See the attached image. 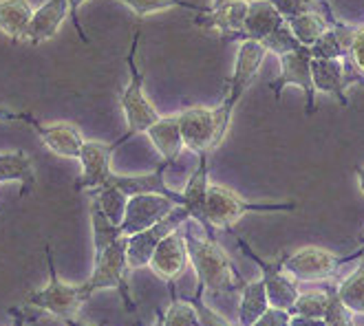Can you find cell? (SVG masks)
Here are the masks:
<instances>
[{
	"mask_svg": "<svg viewBox=\"0 0 364 326\" xmlns=\"http://www.w3.org/2000/svg\"><path fill=\"white\" fill-rule=\"evenodd\" d=\"M183 238H186V249H188V260L197 271L199 291H208L210 295H225L241 291L245 280L234 267L225 249L217 243L214 236H195L190 232L188 223L183 225Z\"/></svg>",
	"mask_w": 364,
	"mask_h": 326,
	"instance_id": "obj_1",
	"label": "cell"
},
{
	"mask_svg": "<svg viewBox=\"0 0 364 326\" xmlns=\"http://www.w3.org/2000/svg\"><path fill=\"white\" fill-rule=\"evenodd\" d=\"M265 58H267V49L261 45V42H256V40L239 42L237 62H234L232 77L228 80L225 95H223L221 104L214 108V111H217L221 139H225L228 130H230V124H232L234 108L239 106V102L243 99V95L247 93V89L252 86V82L256 80V75H259Z\"/></svg>",
	"mask_w": 364,
	"mask_h": 326,
	"instance_id": "obj_2",
	"label": "cell"
},
{
	"mask_svg": "<svg viewBox=\"0 0 364 326\" xmlns=\"http://www.w3.org/2000/svg\"><path fill=\"white\" fill-rule=\"evenodd\" d=\"M294 210H296V203H291V201L254 203V201H245L243 197H239L237 192L225 185L210 183L205 207H203L205 234L214 236V229H232V225L239 223L250 212H294Z\"/></svg>",
	"mask_w": 364,
	"mask_h": 326,
	"instance_id": "obj_3",
	"label": "cell"
},
{
	"mask_svg": "<svg viewBox=\"0 0 364 326\" xmlns=\"http://www.w3.org/2000/svg\"><path fill=\"white\" fill-rule=\"evenodd\" d=\"M139 38L141 33L135 31L133 42H131V51H128V71H131V82L122 91L119 95V104H122V111L126 115V135L119 137L115 141V148L122 146L124 141H128L131 137L146 133L148 126H153L161 115L157 113V108L153 106V102L148 99L146 91H144V73L137 67V49H139Z\"/></svg>",
	"mask_w": 364,
	"mask_h": 326,
	"instance_id": "obj_4",
	"label": "cell"
},
{
	"mask_svg": "<svg viewBox=\"0 0 364 326\" xmlns=\"http://www.w3.org/2000/svg\"><path fill=\"white\" fill-rule=\"evenodd\" d=\"M126 236H119L115 243H111L104 251L95 256V265L91 278L80 285V293L84 300H89L95 291L102 289H117L122 293V300L126 304L128 313H135V302L131 298V289H128L126 280Z\"/></svg>",
	"mask_w": 364,
	"mask_h": 326,
	"instance_id": "obj_5",
	"label": "cell"
},
{
	"mask_svg": "<svg viewBox=\"0 0 364 326\" xmlns=\"http://www.w3.org/2000/svg\"><path fill=\"white\" fill-rule=\"evenodd\" d=\"M45 254H47V267H49V282L42 289L29 291L25 295V307L47 311V313L62 317V320H73L87 300L82 298L80 287H71V285H67V282L60 280L55 265H53L51 245L45 247Z\"/></svg>",
	"mask_w": 364,
	"mask_h": 326,
	"instance_id": "obj_6",
	"label": "cell"
},
{
	"mask_svg": "<svg viewBox=\"0 0 364 326\" xmlns=\"http://www.w3.org/2000/svg\"><path fill=\"white\" fill-rule=\"evenodd\" d=\"M349 260V256H338L325 247L309 245L291 254H283L278 258V263H281V269L296 282H318L336 276L338 269Z\"/></svg>",
	"mask_w": 364,
	"mask_h": 326,
	"instance_id": "obj_7",
	"label": "cell"
},
{
	"mask_svg": "<svg viewBox=\"0 0 364 326\" xmlns=\"http://www.w3.org/2000/svg\"><path fill=\"white\" fill-rule=\"evenodd\" d=\"M192 221L190 212L183 205H177L170 214H166L161 221L151 225L148 229H141L133 236H126V265L128 271H135L141 267H148L153 258L155 247L159 245L161 238H166L170 232L183 227V223Z\"/></svg>",
	"mask_w": 364,
	"mask_h": 326,
	"instance_id": "obj_8",
	"label": "cell"
},
{
	"mask_svg": "<svg viewBox=\"0 0 364 326\" xmlns=\"http://www.w3.org/2000/svg\"><path fill=\"white\" fill-rule=\"evenodd\" d=\"M179 130L183 148H188L195 155H203V152H214L221 146V135H219V121H217V111L210 106H190L177 115Z\"/></svg>",
	"mask_w": 364,
	"mask_h": 326,
	"instance_id": "obj_9",
	"label": "cell"
},
{
	"mask_svg": "<svg viewBox=\"0 0 364 326\" xmlns=\"http://www.w3.org/2000/svg\"><path fill=\"white\" fill-rule=\"evenodd\" d=\"M278 62H281V75L276 77V82L269 84L274 99L281 102L283 91L287 86H298V89L305 93V113L314 115L316 113V86L311 80V55L307 47H301L291 53L281 55Z\"/></svg>",
	"mask_w": 364,
	"mask_h": 326,
	"instance_id": "obj_10",
	"label": "cell"
},
{
	"mask_svg": "<svg viewBox=\"0 0 364 326\" xmlns=\"http://www.w3.org/2000/svg\"><path fill=\"white\" fill-rule=\"evenodd\" d=\"M237 245L239 249L252 260V263L261 269V280L265 285V291H267V300H269V307L274 309H283V311H289L291 304L296 302L298 298V287L296 282L281 269V263L278 260H274V263H269V260L261 258L259 254H256L241 236H237Z\"/></svg>",
	"mask_w": 364,
	"mask_h": 326,
	"instance_id": "obj_11",
	"label": "cell"
},
{
	"mask_svg": "<svg viewBox=\"0 0 364 326\" xmlns=\"http://www.w3.org/2000/svg\"><path fill=\"white\" fill-rule=\"evenodd\" d=\"M311 80L316 93H327L336 97L342 106H349V86L355 82H364V75L353 67L349 58L311 60Z\"/></svg>",
	"mask_w": 364,
	"mask_h": 326,
	"instance_id": "obj_12",
	"label": "cell"
},
{
	"mask_svg": "<svg viewBox=\"0 0 364 326\" xmlns=\"http://www.w3.org/2000/svg\"><path fill=\"white\" fill-rule=\"evenodd\" d=\"M175 207L177 203L170 197H164V194H135V197H128L119 232L122 236H133L141 229H148Z\"/></svg>",
	"mask_w": 364,
	"mask_h": 326,
	"instance_id": "obj_13",
	"label": "cell"
},
{
	"mask_svg": "<svg viewBox=\"0 0 364 326\" xmlns=\"http://www.w3.org/2000/svg\"><path fill=\"white\" fill-rule=\"evenodd\" d=\"M115 152V143H104V141H84L82 152H80V165L82 172L75 181V190L84 192V190H100L106 185V181L111 179L113 168H111V159Z\"/></svg>",
	"mask_w": 364,
	"mask_h": 326,
	"instance_id": "obj_14",
	"label": "cell"
},
{
	"mask_svg": "<svg viewBox=\"0 0 364 326\" xmlns=\"http://www.w3.org/2000/svg\"><path fill=\"white\" fill-rule=\"evenodd\" d=\"M25 124H29L36 130L42 143H45L53 155L64 157V159H80L82 146L87 139L82 137V130L75 124H71V121L42 124L31 113L25 115Z\"/></svg>",
	"mask_w": 364,
	"mask_h": 326,
	"instance_id": "obj_15",
	"label": "cell"
},
{
	"mask_svg": "<svg viewBox=\"0 0 364 326\" xmlns=\"http://www.w3.org/2000/svg\"><path fill=\"white\" fill-rule=\"evenodd\" d=\"M188 263L190 260H188V249H186V238L179 227L175 232H170L166 238H161L159 245L153 251L148 267L153 269L155 276L166 280L170 287V285H175V280L186 271Z\"/></svg>",
	"mask_w": 364,
	"mask_h": 326,
	"instance_id": "obj_16",
	"label": "cell"
},
{
	"mask_svg": "<svg viewBox=\"0 0 364 326\" xmlns=\"http://www.w3.org/2000/svg\"><path fill=\"white\" fill-rule=\"evenodd\" d=\"M283 23H285V18L281 16V11L272 5V0H250L243 29L239 33L230 36L225 42H245V40L263 42L269 33H274Z\"/></svg>",
	"mask_w": 364,
	"mask_h": 326,
	"instance_id": "obj_17",
	"label": "cell"
},
{
	"mask_svg": "<svg viewBox=\"0 0 364 326\" xmlns=\"http://www.w3.org/2000/svg\"><path fill=\"white\" fill-rule=\"evenodd\" d=\"M170 165L166 161L159 163V168H155L153 172H146V175H111V179L106 181V185H115L119 188L126 197H135V194H164V197H170L177 205H183V197L181 192L170 190L164 175Z\"/></svg>",
	"mask_w": 364,
	"mask_h": 326,
	"instance_id": "obj_18",
	"label": "cell"
},
{
	"mask_svg": "<svg viewBox=\"0 0 364 326\" xmlns=\"http://www.w3.org/2000/svg\"><path fill=\"white\" fill-rule=\"evenodd\" d=\"M67 16H69V0H45L31 16L25 42H29L31 47L49 42L60 31Z\"/></svg>",
	"mask_w": 364,
	"mask_h": 326,
	"instance_id": "obj_19",
	"label": "cell"
},
{
	"mask_svg": "<svg viewBox=\"0 0 364 326\" xmlns=\"http://www.w3.org/2000/svg\"><path fill=\"white\" fill-rule=\"evenodd\" d=\"M247 7H250V0H232V3H225L221 7H214V9L208 7V11L197 13L195 25H199L201 29L219 31L221 40L225 42L230 36L239 33L243 29Z\"/></svg>",
	"mask_w": 364,
	"mask_h": 326,
	"instance_id": "obj_20",
	"label": "cell"
},
{
	"mask_svg": "<svg viewBox=\"0 0 364 326\" xmlns=\"http://www.w3.org/2000/svg\"><path fill=\"white\" fill-rule=\"evenodd\" d=\"M199 157V165L195 168V172L190 175L181 197H183V207L190 212V219L197 221L203 232H205V216H203V207H205V197H208V188H210V165H208V152Z\"/></svg>",
	"mask_w": 364,
	"mask_h": 326,
	"instance_id": "obj_21",
	"label": "cell"
},
{
	"mask_svg": "<svg viewBox=\"0 0 364 326\" xmlns=\"http://www.w3.org/2000/svg\"><path fill=\"white\" fill-rule=\"evenodd\" d=\"M148 139L157 148V152L161 155V159L173 165L183 150V139H181V130H179V121L177 115L173 117H159L153 126H148L146 130Z\"/></svg>",
	"mask_w": 364,
	"mask_h": 326,
	"instance_id": "obj_22",
	"label": "cell"
},
{
	"mask_svg": "<svg viewBox=\"0 0 364 326\" xmlns=\"http://www.w3.org/2000/svg\"><path fill=\"white\" fill-rule=\"evenodd\" d=\"M18 181L23 185L20 197H27L36 185V168L25 150L0 152V183Z\"/></svg>",
	"mask_w": 364,
	"mask_h": 326,
	"instance_id": "obj_23",
	"label": "cell"
},
{
	"mask_svg": "<svg viewBox=\"0 0 364 326\" xmlns=\"http://www.w3.org/2000/svg\"><path fill=\"white\" fill-rule=\"evenodd\" d=\"M33 11L29 0H0V31L14 42H25Z\"/></svg>",
	"mask_w": 364,
	"mask_h": 326,
	"instance_id": "obj_24",
	"label": "cell"
},
{
	"mask_svg": "<svg viewBox=\"0 0 364 326\" xmlns=\"http://www.w3.org/2000/svg\"><path fill=\"white\" fill-rule=\"evenodd\" d=\"M267 309H269V300H267L263 280L259 278V280L245 282L241 287V302H239V313H237L239 326H252Z\"/></svg>",
	"mask_w": 364,
	"mask_h": 326,
	"instance_id": "obj_25",
	"label": "cell"
},
{
	"mask_svg": "<svg viewBox=\"0 0 364 326\" xmlns=\"http://www.w3.org/2000/svg\"><path fill=\"white\" fill-rule=\"evenodd\" d=\"M285 23L289 25L294 38L301 42L303 47H309L336 23V20H331L325 11H305V13L287 18Z\"/></svg>",
	"mask_w": 364,
	"mask_h": 326,
	"instance_id": "obj_26",
	"label": "cell"
},
{
	"mask_svg": "<svg viewBox=\"0 0 364 326\" xmlns=\"http://www.w3.org/2000/svg\"><path fill=\"white\" fill-rule=\"evenodd\" d=\"M338 298L347 304L353 315H364V256L362 263L336 287Z\"/></svg>",
	"mask_w": 364,
	"mask_h": 326,
	"instance_id": "obj_27",
	"label": "cell"
},
{
	"mask_svg": "<svg viewBox=\"0 0 364 326\" xmlns=\"http://www.w3.org/2000/svg\"><path fill=\"white\" fill-rule=\"evenodd\" d=\"M93 199L100 205V210L104 212V216L109 219L113 225H122L124 214H126V203L128 197L115 185H104L100 190H93Z\"/></svg>",
	"mask_w": 364,
	"mask_h": 326,
	"instance_id": "obj_28",
	"label": "cell"
},
{
	"mask_svg": "<svg viewBox=\"0 0 364 326\" xmlns=\"http://www.w3.org/2000/svg\"><path fill=\"white\" fill-rule=\"evenodd\" d=\"M170 307L166 309L164 315H159L161 326H199V315L197 309L192 307V302L188 298H177L175 285H170Z\"/></svg>",
	"mask_w": 364,
	"mask_h": 326,
	"instance_id": "obj_29",
	"label": "cell"
},
{
	"mask_svg": "<svg viewBox=\"0 0 364 326\" xmlns=\"http://www.w3.org/2000/svg\"><path fill=\"white\" fill-rule=\"evenodd\" d=\"M91 227H93V245H95V256L100 251H104L111 243H115L122 236L119 225H113L109 219L104 216V212L100 210V205L95 203V199L91 201Z\"/></svg>",
	"mask_w": 364,
	"mask_h": 326,
	"instance_id": "obj_30",
	"label": "cell"
},
{
	"mask_svg": "<svg viewBox=\"0 0 364 326\" xmlns=\"http://www.w3.org/2000/svg\"><path fill=\"white\" fill-rule=\"evenodd\" d=\"M122 3L131 9L137 18H146V16H153L166 9H173V7H183V9H192L197 13L208 11V7H199V5H192L188 0H122Z\"/></svg>",
	"mask_w": 364,
	"mask_h": 326,
	"instance_id": "obj_31",
	"label": "cell"
},
{
	"mask_svg": "<svg viewBox=\"0 0 364 326\" xmlns=\"http://www.w3.org/2000/svg\"><path fill=\"white\" fill-rule=\"evenodd\" d=\"M325 309H327V291H307V293H298L289 313L307 315V317H323Z\"/></svg>",
	"mask_w": 364,
	"mask_h": 326,
	"instance_id": "obj_32",
	"label": "cell"
},
{
	"mask_svg": "<svg viewBox=\"0 0 364 326\" xmlns=\"http://www.w3.org/2000/svg\"><path fill=\"white\" fill-rule=\"evenodd\" d=\"M261 45L267 49V53H274L276 58H281V55H285V53H291V51H296V49H301V47H303L301 42H298V40L294 38V33H291V29H289L287 23H283L274 33H269V36L261 42Z\"/></svg>",
	"mask_w": 364,
	"mask_h": 326,
	"instance_id": "obj_33",
	"label": "cell"
},
{
	"mask_svg": "<svg viewBox=\"0 0 364 326\" xmlns=\"http://www.w3.org/2000/svg\"><path fill=\"white\" fill-rule=\"evenodd\" d=\"M327 326H351L353 324V313L342 302L336 293V289H327V309L323 315Z\"/></svg>",
	"mask_w": 364,
	"mask_h": 326,
	"instance_id": "obj_34",
	"label": "cell"
},
{
	"mask_svg": "<svg viewBox=\"0 0 364 326\" xmlns=\"http://www.w3.org/2000/svg\"><path fill=\"white\" fill-rule=\"evenodd\" d=\"M203 291H199L197 289V293L192 295V298H188L190 302H192V307L197 309V315H199V326H232L228 320H223L217 311L214 309H210L208 304L203 302Z\"/></svg>",
	"mask_w": 364,
	"mask_h": 326,
	"instance_id": "obj_35",
	"label": "cell"
},
{
	"mask_svg": "<svg viewBox=\"0 0 364 326\" xmlns=\"http://www.w3.org/2000/svg\"><path fill=\"white\" fill-rule=\"evenodd\" d=\"M347 58L351 60L353 67L364 75V27H358L349 40V51Z\"/></svg>",
	"mask_w": 364,
	"mask_h": 326,
	"instance_id": "obj_36",
	"label": "cell"
},
{
	"mask_svg": "<svg viewBox=\"0 0 364 326\" xmlns=\"http://www.w3.org/2000/svg\"><path fill=\"white\" fill-rule=\"evenodd\" d=\"M287 324H289V311L269 307L252 326H287Z\"/></svg>",
	"mask_w": 364,
	"mask_h": 326,
	"instance_id": "obj_37",
	"label": "cell"
},
{
	"mask_svg": "<svg viewBox=\"0 0 364 326\" xmlns=\"http://www.w3.org/2000/svg\"><path fill=\"white\" fill-rule=\"evenodd\" d=\"M84 3H89V0H69V16H71V23H73V27L77 29L82 42H87V45H91V38L87 36V31L82 29V23H80V7H82Z\"/></svg>",
	"mask_w": 364,
	"mask_h": 326,
	"instance_id": "obj_38",
	"label": "cell"
},
{
	"mask_svg": "<svg viewBox=\"0 0 364 326\" xmlns=\"http://www.w3.org/2000/svg\"><path fill=\"white\" fill-rule=\"evenodd\" d=\"M287 326H327L323 317H307V315H291Z\"/></svg>",
	"mask_w": 364,
	"mask_h": 326,
	"instance_id": "obj_39",
	"label": "cell"
},
{
	"mask_svg": "<svg viewBox=\"0 0 364 326\" xmlns=\"http://www.w3.org/2000/svg\"><path fill=\"white\" fill-rule=\"evenodd\" d=\"M9 313H11V317H14V326H25L27 315H25L23 309H9Z\"/></svg>",
	"mask_w": 364,
	"mask_h": 326,
	"instance_id": "obj_40",
	"label": "cell"
},
{
	"mask_svg": "<svg viewBox=\"0 0 364 326\" xmlns=\"http://www.w3.org/2000/svg\"><path fill=\"white\" fill-rule=\"evenodd\" d=\"M27 113H14V111H0V119H11V121H25Z\"/></svg>",
	"mask_w": 364,
	"mask_h": 326,
	"instance_id": "obj_41",
	"label": "cell"
},
{
	"mask_svg": "<svg viewBox=\"0 0 364 326\" xmlns=\"http://www.w3.org/2000/svg\"><path fill=\"white\" fill-rule=\"evenodd\" d=\"M355 179H358V188L364 194V165H355Z\"/></svg>",
	"mask_w": 364,
	"mask_h": 326,
	"instance_id": "obj_42",
	"label": "cell"
},
{
	"mask_svg": "<svg viewBox=\"0 0 364 326\" xmlns=\"http://www.w3.org/2000/svg\"><path fill=\"white\" fill-rule=\"evenodd\" d=\"M364 256V241H362V245H360V249H355L353 254H351V258L355 260V258H362Z\"/></svg>",
	"mask_w": 364,
	"mask_h": 326,
	"instance_id": "obj_43",
	"label": "cell"
},
{
	"mask_svg": "<svg viewBox=\"0 0 364 326\" xmlns=\"http://www.w3.org/2000/svg\"><path fill=\"white\" fill-rule=\"evenodd\" d=\"M64 324H67V326H89V324H82V322H77L75 317H73V320H64Z\"/></svg>",
	"mask_w": 364,
	"mask_h": 326,
	"instance_id": "obj_44",
	"label": "cell"
},
{
	"mask_svg": "<svg viewBox=\"0 0 364 326\" xmlns=\"http://www.w3.org/2000/svg\"><path fill=\"white\" fill-rule=\"evenodd\" d=\"M225 3H232V0H212V9H214V7H221V5H225Z\"/></svg>",
	"mask_w": 364,
	"mask_h": 326,
	"instance_id": "obj_45",
	"label": "cell"
},
{
	"mask_svg": "<svg viewBox=\"0 0 364 326\" xmlns=\"http://www.w3.org/2000/svg\"><path fill=\"white\" fill-rule=\"evenodd\" d=\"M100 326H106V322H102V324H100Z\"/></svg>",
	"mask_w": 364,
	"mask_h": 326,
	"instance_id": "obj_46",
	"label": "cell"
},
{
	"mask_svg": "<svg viewBox=\"0 0 364 326\" xmlns=\"http://www.w3.org/2000/svg\"><path fill=\"white\" fill-rule=\"evenodd\" d=\"M351 326H355V324H351Z\"/></svg>",
	"mask_w": 364,
	"mask_h": 326,
	"instance_id": "obj_47",
	"label": "cell"
}]
</instances>
